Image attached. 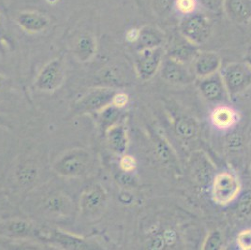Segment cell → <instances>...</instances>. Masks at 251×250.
Here are the masks:
<instances>
[{
	"label": "cell",
	"instance_id": "cell-14",
	"mask_svg": "<svg viewBox=\"0 0 251 250\" xmlns=\"http://www.w3.org/2000/svg\"><path fill=\"white\" fill-rule=\"evenodd\" d=\"M223 11L231 21L248 25L251 21V0H224Z\"/></svg>",
	"mask_w": 251,
	"mask_h": 250
},
{
	"label": "cell",
	"instance_id": "cell-10",
	"mask_svg": "<svg viewBox=\"0 0 251 250\" xmlns=\"http://www.w3.org/2000/svg\"><path fill=\"white\" fill-rule=\"evenodd\" d=\"M107 202V193L100 185H93L86 188L81 195L80 209L86 218H95L101 213Z\"/></svg>",
	"mask_w": 251,
	"mask_h": 250
},
{
	"label": "cell",
	"instance_id": "cell-5",
	"mask_svg": "<svg viewBox=\"0 0 251 250\" xmlns=\"http://www.w3.org/2000/svg\"><path fill=\"white\" fill-rule=\"evenodd\" d=\"M164 56L165 50L163 47L139 51L135 61V71L138 77L143 81L153 78L159 71Z\"/></svg>",
	"mask_w": 251,
	"mask_h": 250
},
{
	"label": "cell",
	"instance_id": "cell-15",
	"mask_svg": "<svg viewBox=\"0 0 251 250\" xmlns=\"http://www.w3.org/2000/svg\"><path fill=\"white\" fill-rule=\"evenodd\" d=\"M111 150L116 155H124L128 146V136L125 126L115 124L106 132Z\"/></svg>",
	"mask_w": 251,
	"mask_h": 250
},
{
	"label": "cell",
	"instance_id": "cell-32",
	"mask_svg": "<svg viewBox=\"0 0 251 250\" xmlns=\"http://www.w3.org/2000/svg\"><path fill=\"white\" fill-rule=\"evenodd\" d=\"M175 0H155L156 11L159 15L167 14L174 6Z\"/></svg>",
	"mask_w": 251,
	"mask_h": 250
},
{
	"label": "cell",
	"instance_id": "cell-4",
	"mask_svg": "<svg viewBox=\"0 0 251 250\" xmlns=\"http://www.w3.org/2000/svg\"><path fill=\"white\" fill-rule=\"evenodd\" d=\"M241 190L238 177L230 172H221L212 182V199L221 206H226L238 197Z\"/></svg>",
	"mask_w": 251,
	"mask_h": 250
},
{
	"label": "cell",
	"instance_id": "cell-35",
	"mask_svg": "<svg viewBox=\"0 0 251 250\" xmlns=\"http://www.w3.org/2000/svg\"><path fill=\"white\" fill-rule=\"evenodd\" d=\"M139 35H140V30L134 28V29H130L129 31H127L126 37V40L129 42H137L139 39Z\"/></svg>",
	"mask_w": 251,
	"mask_h": 250
},
{
	"label": "cell",
	"instance_id": "cell-28",
	"mask_svg": "<svg viewBox=\"0 0 251 250\" xmlns=\"http://www.w3.org/2000/svg\"><path fill=\"white\" fill-rule=\"evenodd\" d=\"M198 5L205 11L220 14L223 11L224 0H197Z\"/></svg>",
	"mask_w": 251,
	"mask_h": 250
},
{
	"label": "cell",
	"instance_id": "cell-33",
	"mask_svg": "<svg viewBox=\"0 0 251 250\" xmlns=\"http://www.w3.org/2000/svg\"><path fill=\"white\" fill-rule=\"evenodd\" d=\"M156 151H157L158 158H160L163 162H166L170 160V150L168 148V146L164 144V142L162 141H157V145H156Z\"/></svg>",
	"mask_w": 251,
	"mask_h": 250
},
{
	"label": "cell",
	"instance_id": "cell-25",
	"mask_svg": "<svg viewBox=\"0 0 251 250\" xmlns=\"http://www.w3.org/2000/svg\"><path fill=\"white\" fill-rule=\"evenodd\" d=\"M6 229L11 235L24 237L30 234L32 231V224L23 219H13L7 224Z\"/></svg>",
	"mask_w": 251,
	"mask_h": 250
},
{
	"label": "cell",
	"instance_id": "cell-16",
	"mask_svg": "<svg viewBox=\"0 0 251 250\" xmlns=\"http://www.w3.org/2000/svg\"><path fill=\"white\" fill-rule=\"evenodd\" d=\"M164 41V34L158 28L153 26H145L140 29L139 39L136 42L137 47L139 51L145 49H154L162 47Z\"/></svg>",
	"mask_w": 251,
	"mask_h": 250
},
{
	"label": "cell",
	"instance_id": "cell-30",
	"mask_svg": "<svg viewBox=\"0 0 251 250\" xmlns=\"http://www.w3.org/2000/svg\"><path fill=\"white\" fill-rule=\"evenodd\" d=\"M238 211L241 215L248 216L251 213V191H248L242 195L238 201Z\"/></svg>",
	"mask_w": 251,
	"mask_h": 250
},
{
	"label": "cell",
	"instance_id": "cell-6",
	"mask_svg": "<svg viewBox=\"0 0 251 250\" xmlns=\"http://www.w3.org/2000/svg\"><path fill=\"white\" fill-rule=\"evenodd\" d=\"M159 74L163 81L171 84H188L196 80V76L188 65L178 62L166 55L160 65Z\"/></svg>",
	"mask_w": 251,
	"mask_h": 250
},
{
	"label": "cell",
	"instance_id": "cell-39",
	"mask_svg": "<svg viewBox=\"0 0 251 250\" xmlns=\"http://www.w3.org/2000/svg\"><path fill=\"white\" fill-rule=\"evenodd\" d=\"M0 32H1V24H0Z\"/></svg>",
	"mask_w": 251,
	"mask_h": 250
},
{
	"label": "cell",
	"instance_id": "cell-8",
	"mask_svg": "<svg viewBox=\"0 0 251 250\" xmlns=\"http://www.w3.org/2000/svg\"><path fill=\"white\" fill-rule=\"evenodd\" d=\"M37 237L42 241L58 246L65 250H87L89 244L83 237L71 234L59 229L42 228L38 229Z\"/></svg>",
	"mask_w": 251,
	"mask_h": 250
},
{
	"label": "cell",
	"instance_id": "cell-1",
	"mask_svg": "<svg viewBox=\"0 0 251 250\" xmlns=\"http://www.w3.org/2000/svg\"><path fill=\"white\" fill-rule=\"evenodd\" d=\"M230 98H234L251 86V68L247 63H230L220 72Z\"/></svg>",
	"mask_w": 251,
	"mask_h": 250
},
{
	"label": "cell",
	"instance_id": "cell-3",
	"mask_svg": "<svg viewBox=\"0 0 251 250\" xmlns=\"http://www.w3.org/2000/svg\"><path fill=\"white\" fill-rule=\"evenodd\" d=\"M91 157L84 149H74L59 157L53 164L54 172L63 177H80L90 165Z\"/></svg>",
	"mask_w": 251,
	"mask_h": 250
},
{
	"label": "cell",
	"instance_id": "cell-31",
	"mask_svg": "<svg viewBox=\"0 0 251 250\" xmlns=\"http://www.w3.org/2000/svg\"><path fill=\"white\" fill-rule=\"evenodd\" d=\"M119 166L124 173H131L136 169V159L133 156L123 155L119 160Z\"/></svg>",
	"mask_w": 251,
	"mask_h": 250
},
{
	"label": "cell",
	"instance_id": "cell-20",
	"mask_svg": "<svg viewBox=\"0 0 251 250\" xmlns=\"http://www.w3.org/2000/svg\"><path fill=\"white\" fill-rule=\"evenodd\" d=\"M96 52V41L89 35H83L76 43L74 52L80 61H87L91 59Z\"/></svg>",
	"mask_w": 251,
	"mask_h": 250
},
{
	"label": "cell",
	"instance_id": "cell-24",
	"mask_svg": "<svg viewBox=\"0 0 251 250\" xmlns=\"http://www.w3.org/2000/svg\"><path fill=\"white\" fill-rule=\"evenodd\" d=\"M99 120L100 124V128L107 132L110 127L117 124V120L119 119L120 109L116 108L114 105H110L106 107L101 112L99 113Z\"/></svg>",
	"mask_w": 251,
	"mask_h": 250
},
{
	"label": "cell",
	"instance_id": "cell-7",
	"mask_svg": "<svg viewBox=\"0 0 251 250\" xmlns=\"http://www.w3.org/2000/svg\"><path fill=\"white\" fill-rule=\"evenodd\" d=\"M115 90L108 88L96 89L84 96L76 103V112L83 114H94L101 112L106 107L112 104Z\"/></svg>",
	"mask_w": 251,
	"mask_h": 250
},
{
	"label": "cell",
	"instance_id": "cell-23",
	"mask_svg": "<svg viewBox=\"0 0 251 250\" xmlns=\"http://www.w3.org/2000/svg\"><path fill=\"white\" fill-rule=\"evenodd\" d=\"M197 129H198V126L196 122L189 117H186V116L180 117L176 123V134L185 140L192 139L194 136L196 135Z\"/></svg>",
	"mask_w": 251,
	"mask_h": 250
},
{
	"label": "cell",
	"instance_id": "cell-37",
	"mask_svg": "<svg viewBox=\"0 0 251 250\" xmlns=\"http://www.w3.org/2000/svg\"><path fill=\"white\" fill-rule=\"evenodd\" d=\"M247 25L249 27V35H250V39L251 40V21Z\"/></svg>",
	"mask_w": 251,
	"mask_h": 250
},
{
	"label": "cell",
	"instance_id": "cell-11",
	"mask_svg": "<svg viewBox=\"0 0 251 250\" xmlns=\"http://www.w3.org/2000/svg\"><path fill=\"white\" fill-rule=\"evenodd\" d=\"M64 80V67L60 59H54L48 63L38 75L35 86L42 91L52 92L56 90Z\"/></svg>",
	"mask_w": 251,
	"mask_h": 250
},
{
	"label": "cell",
	"instance_id": "cell-17",
	"mask_svg": "<svg viewBox=\"0 0 251 250\" xmlns=\"http://www.w3.org/2000/svg\"><path fill=\"white\" fill-rule=\"evenodd\" d=\"M17 23L22 29L29 33H38L44 30L49 25L46 16L38 12H22L17 17Z\"/></svg>",
	"mask_w": 251,
	"mask_h": 250
},
{
	"label": "cell",
	"instance_id": "cell-22",
	"mask_svg": "<svg viewBox=\"0 0 251 250\" xmlns=\"http://www.w3.org/2000/svg\"><path fill=\"white\" fill-rule=\"evenodd\" d=\"M39 175L38 168L30 163L23 164L16 170L15 177L16 181L21 186H30L33 184Z\"/></svg>",
	"mask_w": 251,
	"mask_h": 250
},
{
	"label": "cell",
	"instance_id": "cell-2",
	"mask_svg": "<svg viewBox=\"0 0 251 250\" xmlns=\"http://www.w3.org/2000/svg\"><path fill=\"white\" fill-rule=\"evenodd\" d=\"M179 33L196 46L209 40L212 34V23L203 13L194 12L184 16L179 25Z\"/></svg>",
	"mask_w": 251,
	"mask_h": 250
},
{
	"label": "cell",
	"instance_id": "cell-9",
	"mask_svg": "<svg viewBox=\"0 0 251 250\" xmlns=\"http://www.w3.org/2000/svg\"><path fill=\"white\" fill-rule=\"evenodd\" d=\"M164 50L168 57L187 65L193 62L199 52L198 46L188 41L179 32L170 39L167 48Z\"/></svg>",
	"mask_w": 251,
	"mask_h": 250
},
{
	"label": "cell",
	"instance_id": "cell-27",
	"mask_svg": "<svg viewBox=\"0 0 251 250\" xmlns=\"http://www.w3.org/2000/svg\"><path fill=\"white\" fill-rule=\"evenodd\" d=\"M222 247V238L219 231H212L208 234L202 245V250H218Z\"/></svg>",
	"mask_w": 251,
	"mask_h": 250
},
{
	"label": "cell",
	"instance_id": "cell-29",
	"mask_svg": "<svg viewBox=\"0 0 251 250\" xmlns=\"http://www.w3.org/2000/svg\"><path fill=\"white\" fill-rule=\"evenodd\" d=\"M236 243L240 250H251V229H245L239 232Z\"/></svg>",
	"mask_w": 251,
	"mask_h": 250
},
{
	"label": "cell",
	"instance_id": "cell-36",
	"mask_svg": "<svg viewBox=\"0 0 251 250\" xmlns=\"http://www.w3.org/2000/svg\"><path fill=\"white\" fill-rule=\"evenodd\" d=\"M245 62L251 68V48L249 50V52H247V55L245 57Z\"/></svg>",
	"mask_w": 251,
	"mask_h": 250
},
{
	"label": "cell",
	"instance_id": "cell-18",
	"mask_svg": "<svg viewBox=\"0 0 251 250\" xmlns=\"http://www.w3.org/2000/svg\"><path fill=\"white\" fill-rule=\"evenodd\" d=\"M72 208L71 200L61 193H53L43 202V210L51 216H67Z\"/></svg>",
	"mask_w": 251,
	"mask_h": 250
},
{
	"label": "cell",
	"instance_id": "cell-26",
	"mask_svg": "<svg viewBox=\"0 0 251 250\" xmlns=\"http://www.w3.org/2000/svg\"><path fill=\"white\" fill-rule=\"evenodd\" d=\"M174 6L178 13L187 16L196 11L198 2L197 0H175Z\"/></svg>",
	"mask_w": 251,
	"mask_h": 250
},
{
	"label": "cell",
	"instance_id": "cell-21",
	"mask_svg": "<svg viewBox=\"0 0 251 250\" xmlns=\"http://www.w3.org/2000/svg\"><path fill=\"white\" fill-rule=\"evenodd\" d=\"M190 166L194 177L200 183H206L209 181L213 171L208 159H206L204 156L192 157V163Z\"/></svg>",
	"mask_w": 251,
	"mask_h": 250
},
{
	"label": "cell",
	"instance_id": "cell-34",
	"mask_svg": "<svg viewBox=\"0 0 251 250\" xmlns=\"http://www.w3.org/2000/svg\"><path fill=\"white\" fill-rule=\"evenodd\" d=\"M128 96L123 92H116L114 98H113V101L112 105L115 106L116 108L122 109L123 107H125L126 105L128 103Z\"/></svg>",
	"mask_w": 251,
	"mask_h": 250
},
{
	"label": "cell",
	"instance_id": "cell-19",
	"mask_svg": "<svg viewBox=\"0 0 251 250\" xmlns=\"http://www.w3.org/2000/svg\"><path fill=\"white\" fill-rule=\"evenodd\" d=\"M238 116L236 112L229 106L222 105L217 107L211 114L213 125L220 129L230 128L236 123Z\"/></svg>",
	"mask_w": 251,
	"mask_h": 250
},
{
	"label": "cell",
	"instance_id": "cell-38",
	"mask_svg": "<svg viewBox=\"0 0 251 250\" xmlns=\"http://www.w3.org/2000/svg\"><path fill=\"white\" fill-rule=\"evenodd\" d=\"M1 84H2V79H1V77H0V86H1Z\"/></svg>",
	"mask_w": 251,
	"mask_h": 250
},
{
	"label": "cell",
	"instance_id": "cell-12",
	"mask_svg": "<svg viewBox=\"0 0 251 250\" xmlns=\"http://www.w3.org/2000/svg\"><path fill=\"white\" fill-rule=\"evenodd\" d=\"M197 86L201 96L210 102L219 103L225 101L227 98H230L220 72L207 77L201 78L198 80Z\"/></svg>",
	"mask_w": 251,
	"mask_h": 250
},
{
	"label": "cell",
	"instance_id": "cell-13",
	"mask_svg": "<svg viewBox=\"0 0 251 250\" xmlns=\"http://www.w3.org/2000/svg\"><path fill=\"white\" fill-rule=\"evenodd\" d=\"M191 67L196 78H204L220 72L221 58L217 52H199L191 63Z\"/></svg>",
	"mask_w": 251,
	"mask_h": 250
}]
</instances>
